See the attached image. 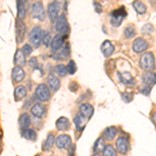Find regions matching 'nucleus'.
<instances>
[{
	"instance_id": "nucleus-1",
	"label": "nucleus",
	"mask_w": 156,
	"mask_h": 156,
	"mask_svg": "<svg viewBox=\"0 0 156 156\" xmlns=\"http://www.w3.org/2000/svg\"><path fill=\"white\" fill-rule=\"evenodd\" d=\"M140 66L142 69L147 70L148 72L155 68V58L152 52H146L142 55L140 60Z\"/></svg>"
},
{
	"instance_id": "nucleus-2",
	"label": "nucleus",
	"mask_w": 156,
	"mask_h": 156,
	"mask_svg": "<svg viewBox=\"0 0 156 156\" xmlns=\"http://www.w3.org/2000/svg\"><path fill=\"white\" fill-rule=\"evenodd\" d=\"M126 16L127 12L124 7H120V9H115L110 14V24L115 27H119Z\"/></svg>"
},
{
	"instance_id": "nucleus-3",
	"label": "nucleus",
	"mask_w": 156,
	"mask_h": 156,
	"mask_svg": "<svg viewBox=\"0 0 156 156\" xmlns=\"http://www.w3.org/2000/svg\"><path fill=\"white\" fill-rule=\"evenodd\" d=\"M42 36H43V31L41 29L40 26H34V28L31 29L29 34V42L30 44L32 45L34 47H37L41 45V42H42Z\"/></svg>"
},
{
	"instance_id": "nucleus-4",
	"label": "nucleus",
	"mask_w": 156,
	"mask_h": 156,
	"mask_svg": "<svg viewBox=\"0 0 156 156\" xmlns=\"http://www.w3.org/2000/svg\"><path fill=\"white\" fill-rule=\"evenodd\" d=\"M36 96H37V99L42 102L48 101V100L50 99V97H51L48 87L44 83H41V84L37 85V89H36Z\"/></svg>"
},
{
	"instance_id": "nucleus-5",
	"label": "nucleus",
	"mask_w": 156,
	"mask_h": 156,
	"mask_svg": "<svg viewBox=\"0 0 156 156\" xmlns=\"http://www.w3.org/2000/svg\"><path fill=\"white\" fill-rule=\"evenodd\" d=\"M55 29L62 34H66L69 31V24H68L67 18L64 15H60L55 21Z\"/></svg>"
},
{
	"instance_id": "nucleus-6",
	"label": "nucleus",
	"mask_w": 156,
	"mask_h": 156,
	"mask_svg": "<svg viewBox=\"0 0 156 156\" xmlns=\"http://www.w3.org/2000/svg\"><path fill=\"white\" fill-rule=\"evenodd\" d=\"M67 37H68L67 34H56V36L52 39V43H51V45H50L52 48V51L56 52L62 49L65 45V41H66Z\"/></svg>"
},
{
	"instance_id": "nucleus-7",
	"label": "nucleus",
	"mask_w": 156,
	"mask_h": 156,
	"mask_svg": "<svg viewBox=\"0 0 156 156\" xmlns=\"http://www.w3.org/2000/svg\"><path fill=\"white\" fill-rule=\"evenodd\" d=\"M31 14L34 16V18L39 19L43 21L45 19V11H44V6H43L42 2H36L32 5V9H31Z\"/></svg>"
},
{
	"instance_id": "nucleus-8",
	"label": "nucleus",
	"mask_w": 156,
	"mask_h": 156,
	"mask_svg": "<svg viewBox=\"0 0 156 156\" xmlns=\"http://www.w3.org/2000/svg\"><path fill=\"white\" fill-rule=\"evenodd\" d=\"M58 12H59V2L54 1L48 4L47 12H48V16L52 22H54V20L56 21V19L58 18Z\"/></svg>"
},
{
	"instance_id": "nucleus-9",
	"label": "nucleus",
	"mask_w": 156,
	"mask_h": 156,
	"mask_svg": "<svg viewBox=\"0 0 156 156\" xmlns=\"http://www.w3.org/2000/svg\"><path fill=\"white\" fill-rule=\"evenodd\" d=\"M148 43L146 40H144L143 37H137V39L134 40L132 44V48H133V51L136 52V53H142L144 52L146 49L148 48Z\"/></svg>"
},
{
	"instance_id": "nucleus-10",
	"label": "nucleus",
	"mask_w": 156,
	"mask_h": 156,
	"mask_svg": "<svg viewBox=\"0 0 156 156\" xmlns=\"http://www.w3.org/2000/svg\"><path fill=\"white\" fill-rule=\"evenodd\" d=\"M115 147H117L118 152H120L121 154H126L129 149V142H128L127 137L121 136L118 138L115 142Z\"/></svg>"
},
{
	"instance_id": "nucleus-11",
	"label": "nucleus",
	"mask_w": 156,
	"mask_h": 156,
	"mask_svg": "<svg viewBox=\"0 0 156 156\" xmlns=\"http://www.w3.org/2000/svg\"><path fill=\"white\" fill-rule=\"evenodd\" d=\"M71 143H72L71 136H69V135H67V134L59 135V136L56 138V140H55V145H56L57 148H59V149H66L69 146H71Z\"/></svg>"
},
{
	"instance_id": "nucleus-12",
	"label": "nucleus",
	"mask_w": 156,
	"mask_h": 156,
	"mask_svg": "<svg viewBox=\"0 0 156 156\" xmlns=\"http://www.w3.org/2000/svg\"><path fill=\"white\" fill-rule=\"evenodd\" d=\"M70 53H71V51H70V46L68 43H66V45H65L62 49L56 52H53V57L56 60H64L65 58H68V57L70 56Z\"/></svg>"
},
{
	"instance_id": "nucleus-13",
	"label": "nucleus",
	"mask_w": 156,
	"mask_h": 156,
	"mask_svg": "<svg viewBox=\"0 0 156 156\" xmlns=\"http://www.w3.org/2000/svg\"><path fill=\"white\" fill-rule=\"evenodd\" d=\"M25 31H26V26H25V24L23 23L22 20L18 19L16 21V37L18 43H21L23 41Z\"/></svg>"
},
{
	"instance_id": "nucleus-14",
	"label": "nucleus",
	"mask_w": 156,
	"mask_h": 156,
	"mask_svg": "<svg viewBox=\"0 0 156 156\" xmlns=\"http://www.w3.org/2000/svg\"><path fill=\"white\" fill-rule=\"evenodd\" d=\"M101 51H102V53H103V55H104L105 57H109L110 55L114 53L115 47H114V45L112 44V42L107 41V40H106V41H104L102 43Z\"/></svg>"
},
{
	"instance_id": "nucleus-15",
	"label": "nucleus",
	"mask_w": 156,
	"mask_h": 156,
	"mask_svg": "<svg viewBox=\"0 0 156 156\" xmlns=\"http://www.w3.org/2000/svg\"><path fill=\"white\" fill-rule=\"evenodd\" d=\"M87 120L89 119H87V118H85L84 115H82L81 114H77L74 118V124H75V126H76V129L79 130V131L83 130Z\"/></svg>"
},
{
	"instance_id": "nucleus-16",
	"label": "nucleus",
	"mask_w": 156,
	"mask_h": 156,
	"mask_svg": "<svg viewBox=\"0 0 156 156\" xmlns=\"http://www.w3.org/2000/svg\"><path fill=\"white\" fill-rule=\"evenodd\" d=\"M47 81H48V87H50V90H51L52 92L58 90V89L60 87V81L55 75L50 74L48 76V80H47Z\"/></svg>"
},
{
	"instance_id": "nucleus-17",
	"label": "nucleus",
	"mask_w": 156,
	"mask_h": 156,
	"mask_svg": "<svg viewBox=\"0 0 156 156\" xmlns=\"http://www.w3.org/2000/svg\"><path fill=\"white\" fill-rule=\"evenodd\" d=\"M79 110H80V114L84 115L87 119H90L93 115V114H94V107L90 104H89V103H83V104L80 105Z\"/></svg>"
},
{
	"instance_id": "nucleus-18",
	"label": "nucleus",
	"mask_w": 156,
	"mask_h": 156,
	"mask_svg": "<svg viewBox=\"0 0 156 156\" xmlns=\"http://www.w3.org/2000/svg\"><path fill=\"white\" fill-rule=\"evenodd\" d=\"M57 130L59 131H66L70 128V121L67 119L66 117H60L59 119H57L56 123H55Z\"/></svg>"
},
{
	"instance_id": "nucleus-19",
	"label": "nucleus",
	"mask_w": 156,
	"mask_h": 156,
	"mask_svg": "<svg viewBox=\"0 0 156 156\" xmlns=\"http://www.w3.org/2000/svg\"><path fill=\"white\" fill-rule=\"evenodd\" d=\"M143 81H144L146 84L150 85V87L156 84V73H153L151 71L144 73V74H143Z\"/></svg>"
},
{
	"instance_id": "nucleus-20",
	"label": "nucleus",
	"mask_w": 156,
	"mask_h": 156,
	"mask_svg": "<svg viewBox=\"0 0 156 156\" xmlns=\"http://www.w3.org/2000/svg\"><path fill=\"white\" fill-rule=\"evenodd\" d=\"M12 79H14V81L20 82L21 80L24 79L25 72H24V70L22 69L21 67H15L14 70H12Z\"/></svg>"
},
{
	"instance_id": "nucleus-21",
	"label": "nucleus",
	"mask_w": 156,
	"mask_h": 156,
	"mask_svg": "<svg viewBox=\"0 0 156 156\" xmlns=\"http://www.w3.org/2000/svg\"><path fill=\"white\" fill-rule=\"evenodd\" d=\"M14 62L15 65H17V67L20 66H24L26 60H25V54L23 53L22 50L18 49L16 51V54H15V58H14Z\"/></svg>"
},
{
	"instance_id": "nucleus-22",
	"label": "nucleus",
	"mask_w": 156,
	"mask_h": 156,
	"mask_svg": "<svg viewBox=\"0 0 156 156\" xmlns=\"http://www.w3.org/2000/svg\"><path fill=\"white\" fill-rule=\"evenodd\" d=\"M45 107L40 103H36L34 106L31 107V114L37 118H42L45 115Z\"/></svg>"
},
{
	"instance_id": "nucleus-23",
	"label": "nucleus",
	"mask_w": 156,
	"mask_h": 156,
	"mask_svg": "<svg viewBox=\"0 0 156 156\" xmlns=\"http://www.w3.org/2000/svg\"><path fill=\"white\" fill-rule=\"evenodd\" d=\"M19 125L22 130L28 129V127L30 125V117L28 114L25 112V114L21 115V117H20V119H19Z\"/></svg>"
},
{
	"instance_id": "nucleus-24",
	"label": "nucleus",
	"mask_w": 156,
	"mask_h": 156,
	"mask_svg": "<svg viewBox=\"0 0 156 156\" xmlns=\"http://www.w3.org/2000/svg\"><path fill=\"white\" fill-rule=\"evenodd\" d=\"M119 75H120V80L124 84H126V85H133L134 84V79H133V77L131 76L130 73L124 72V73L119 74Z\"/></svg>"
},
{
	"instance_id": "nucleus-25",
	"label": "nucleus",
	"mask_w": 156,
	"mask_h": 156,
	"mask_svg": "<svg viewBox=\"0 0 156 156\" xmlns=\"http://www.w3.org/2000/svg\"><path fill=\"white\" fill-rule=\"evenodd\" d=\"M26 95H27V90L23 85H19V87H17L16 90H15V99H16L17 101L23 99Z\"/></svg>"
},
{
	"instance_id": "nucleus-26",
	"label": "nucleus",
	"mask_w": 156,
	"mask_h": 156,
	"mask_svg": "<svg viewBox=\"0 0 156 156\" xmlns=\"http://www.w3.org/2000/svg\"><path fill=\"white\" fill-rule=\"evenodd\" d=\"M115 135H117V128L115 126L107 127L106 129L104 130V137L108 140H114Z\"/></svg>"
},
{
	"instance_id": "nucleus-27",
	"label": "nucleus",
	"mask_w": 156,
	"mask_h": 156,
	"mask_svg": "<svg viewBox=\"0 0 156 156\" xmlns=\"http://www.w3.org/2000/svg\"><path fill=\"white\" fill-rule=\"evenodd\" d=\"M21 135L24 138L28 140H34L37 138V133H36V131H34V130H32V129H29V128H28V129L22 130Z\"/></svg>"
},
{
	"instance_id": "nucleus-28",
	"label": "nucleus",
	"mask_w": 156,
	"mask_h": 156,
	"mask_svg": "<svg viewBox=\"0 0 156 156\" xmlns=\"http://www.w3.org/2000/svg\"><path fill=\"white\" fill-rule=\"evenodd\" d=\"M105 148H106V146H105V143H104V138L99 137L94 145V150L96 151V152H104Z\"/></svg>"
},
{
	"instance_id": "nucleus-29",
	"label": "nucleus",
	"mask_w": 156,
	"mask_h": 156,
	"mask_svg": "<svg viewBox=\"0 0 156 156\" xmlns=\"http://www.w3.org/2000/svg\"><path fill=\"white\" fill-rule=\"evenodd\" d=\"M54 144V135L52 133H49L48 136H47L46 140H45L44 145H43V149L44 150H48L53 146Z\"/></svg>"
},
{
	"instance_id": "nucleus-30",
	"label": "nucleus",
	"mask_w": 156,
	"mask_h": 156,
	"mask_svg": "<svg viewBox=\"0 0 156 156\" xmlns=\"http://www.w3.org/2000/svg\"><path fill=\"white\" fill-rule=\"evenodd\" d=\"M133 7L135 9L137 14H145L146 11H147V7L143 2L140 1H134L133 2Z\"/></svg>"
},
{
	"instance_id": "nucleus-31",
	"label": "nucleus",
	"mask_w": 156,
	"mask_h": 156,
	"mask_svg": "<svg viewBox=\"0 0 156 156\" xmlns=\"http://www.w3.org/2000/svg\"><path fill=\"white\" fill-rule=\"evenodd\" d=\"M42 43L45 47H48L49 45H51L52 39H51V34L48 31H43V36H42Z\"/></svg>"
},
{
	"instance_id": "nucleus-32",
	"label": "nucleus",
	"mask_w": 156,
	"mask_h": 156,
	"mask_svg": "<svg viewBox=\"0 0 156 156\" xmlns=\"http://www.w3.org/2000/svg\"><path fill=\"white\" fill-rule=\"evenodd\" d=\"M17 7H18V17L20 20L24 19L26 11H25L24 7V1H18L17 2Z\"/></svg>"
},
{
	"instance_id": "nucleus-33",
	"label": "nucleus",
	"mask_w": 156,
	"mask_h": 156,
	"mask_svg": "<svg viewBox=\"0 0 156 156\" xmlns=\"http://www.w3.org/2000/svg\"><path fill=\"white\" fill-rule=\"evenodd\" d=\"M124 36L126 39H131L135 36V29L132 25H129L124 29Z\"/></svg>"
},
{
	"instance_id": "nucleus-34",
	"label": "nucleus",
	"mask_w": 156,
	"mask_h": 156,
	"mask_svg": "<svg viewBox=\"0 0 156 156\" xmlns=\"http://www.w3.org/2000/svg\"><path fill=\"white\" fill-rule=\"evenodd\" d=\"M103 156H117V151L115 150V148L112 145H108L103 152Z\"/></svg>"
},
{
	"instance_id": "nucleus-35",
	"label": "nucleus",
	"mask_w": 156,
	"mask_h": 156,
	"mask_svg": "<svg viewBox=\"0 0 156 156\" xmlns=\"http://www.w3.org/2000/svg\"><path fill=\"white\" fill-rule=\"evenodd\" d=\"M55 71H56L57 74L59 75V76H66L67 73H68V69L66 66H64V65H57L56 67H55Z\"/></svg>"
},
{
	"instance_id": "nucleus-36",
	"label": "nucleus",
	"mask_w": 156,
	"mask_h": 156,
	"mask_svg": "<svg viewBox=\"0 0 156 156\" xmlns=\"http://www.w3.org/2000/svg\"><path fill=\"white\" fill-rule=\"evenodd\" d=\"M67 69H68V73H69V74H71V75L74 74V73L76 72L77 67H76V64H75L74 60H70V62H68Z\"/></svg>"
},
{
	"instance_id": "nucleus-37",
	"label": "nucleus",
	"mask_w": 156,
	"mask_h": 156,
	"mask_svg": "<svg viewBox=\"0 0 156 156\" xmlns=\"http://www.w3.org/2000/svg\"><path fill=\"white\" fill-rule=\"evenodd\" d=\"M133 93H123L122 94V99L124 100L125 102H131L133 100Z\"/></svg>"
},
{
	"instance_id": "nucleus-38",
	"label": "nucleus",
	"mask_w": 156,
	"mask_h": 156,
	"mask_svg": "<svg viewBox=\"0 0 156 156\" xmlns=\"http://www.w3.org/2000/svg\"><path fill=\"white\" fill-rule=\"evenodd\" d=\"M22 51H23V53L25 55L29 56V55L31 54V52H32V48H31V46H29L28 44H26V45H24V46H23V48H22Z\"/></svg>"
},
{
	"instance_id": "nucleus-39",
	"label": "nucleus",
	"mask_w": 156,
	"mask_h": 156,
	"mask_svg": "<svg viewBox=\"0 0 156 156\" xmlns=\"http://www.w3.org/2000/svg\"><path fill=\"white\" fill-rule=\"evenodd\" d=\"M152 31H153V26L151 24L145 25V26L142 28V32H143V34H150V32H152Z\"/></svg>"
},
{
	"instance_id": "nucleus-40",
	"label": "nucleus",
	"mask_w": 156,
	"mask_h": 156,
	"mask_svg": "<svg viewBox=\"0 0 156 156\" xmlns=\"http://www.w3.org/2000/svg\"><path fill=\"white\" fill-rule=\"evenodd\" d=\"M151 90H152V87H150V85H148V84H145V87H143L140 92H142L144 95H146V96H149Z\"/></svg>"
},
{
	"instance_id": "nucleus-41",
	"label": "nucleus",
	"mask_w": 156,
	"mask_h": 156,
	"mask_svg": "<svg viewBox=\"0 0 156 156\" xmlns=\"http://www.w3.org/2000/svg\"><path fill=\"white\" fill-rule=\"evenodd\" d=\"M29 66L31 67L32 69H37V66H39V64H37V59L36 58V57H32V58H30Z\"/></svg>"
},
{
	"instance_id": "nucleus-42",
	"label": "nucleus",
	"mask_w": 156,
	"mask_h": 156,
	"mask_svg": "<svg viewBox=\"0 0 156 156\" xmlns=\"http://www.w3.org/2000/svg\"><path fill=\"white\" fill-rule=\"evenodd\" d=\"M69 89L70 90H72V92H76L77 89H78V84L76 82H70V85H69Z\"/></svg>"
},
{
	"instance_id": "nucleus-43",
	"label": "nucleus",
	"mask_w": 156,
	"mask_h": 156,
	"mask_svg": "<svg viewBox=\"0 0 156 156\" xmlns=\"http://www.w3.org/2000/svg\"><path fill=\"white\" fill-rule=\"evenodd\" d=\"M75 150H76V147H75V145H71V147L69 148V152H68V155H69V156H74Z\"/></svg>"
},
{
	"instance_id": "nucleus-44",
	"label": "nucleus",
	"mask_w": 156,
	"mask_h": 156,
	"mask_svg": "<svg viewBox=\"0 0 156 156\" xmlns=\"http://www.w3.org/2000/svg\"><path fill=\"white\" fill-rule=\"evenodd\" d=\"M94 6H95V9H96L95 11H96L97 12H99L100 14V12H102V5L99 3V2H94Z\"/></svg>"
},
{
	"instance_id": "nucleus-45",
	"label": "nucleus",
	"mask_w": 156,
	"mask_h": 156,
	"mask_svg": "<svg viewBox=\"0 0 156 156\" xmlns=\"http://www.w3.org/2000/svg\"><path fill=\"white\" fill-rule=\"evenodd\" d=\"M152 119H153V122H154L155 124H156V112H154V114H153V115H152Z\"/></svg>"
},
{
	"instance_id": "nucleus-46",
	"label": "nucleus",
	"mask_w": 156,
	"mask_h": 156,
	"mask_svg": "<svg viewBox=\"0 0 156 156\" xmlns=\"http://www.w3.org/2000/svg\"><path fill=\"white\" fill-rule=\"evenodd\" d=\"M93 156H101V155H100V154H98V153H97V154H94Z\"/></svg>"
},
{
	"instance_id": "nucleus-47",
	"label": "nucleus",
	"mask_w": 156,
	"mask_h": 156,
	"mask_svg": "<svg viewBox=\"0 0 156 156\" xmlns=\"http://www.w3.org/2000/svg\"><path fill=\"white\" fill-rule=\"evenodd\" d=\"M37 156H40V155H37Z\"/></svg>"
}]
</instances>
